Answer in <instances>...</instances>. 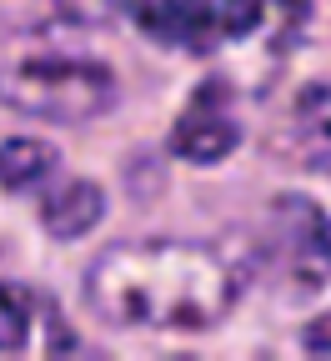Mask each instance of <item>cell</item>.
<instances>
[{
    "mask_svg": "<svg viewBox=\"0 0 331 361\" xmlns=\"http://www.w3.org/2000/svg\"><path fill=\"white\" fill-rule=\"evenodd\" d=\"M246 271L206 241H116L85 271V301L111 326L206 331L236 306Z\"/></svg>",
    "mask_w": 331,
    "mask_h": 361,
    "instance_id": "obj_1",
    "label": "cell"
},
{
    "mask_svg": "<svg viewBox=\"0 0 331 361\" xmlns=\"http://www.w3.org/2000/svg\"><path fill=\"white\" fill-rule=\"evenodd\" d=\"M0 106L35 121L80 126L116 106V75L80 56H20L0 66Z\"/></svg>",
    "mask_w": 331,
    "mask_h": 361,
    "instance_id": "obj_2",
    "label": "cell"
},
{
    "mask_svg": "<svg viewBox=\"0 0 331 361\" xmlns=\"http://www.w3.org/2000/svg\"><path fill=\"white\" fill-rule=\"evenodd\" d=\"M271 256L291 291L311 296L331 281V221L311 196H276L271 201Z\"/></svg>",
    "mask_w": 331,
    "mask_h": 361,
    "instance_id": "obj_3",
    "label": "cell"
},
{
    "mask_svg": "<svg viewBox=\"0 0 331 361\" xmlns=\"http://www.w3.org/2000/svg\"><path fill=\"white\" fill-rule=\"evenodd\" d=\"M101 216H106V191L96 186V180H85V176L61 180V186L45 196V206H40V226H45L56 241H80V236H90V231L101 226Z\"/></svg>",
    "mask_w": 331,
    "mask_h": 361,
    "instance_id": "obj_4",
    "label": "cell"
},
{
    "mask_svg": "<svg viewBox=\"0 0 331 361\" xmlns=\"http://www.w3.org/2000/svg\"><path fill=\"white\" fill-rule=\"evenodd\" d=\"M236 146H241L236 121L221 116V111H201V106H191V111L176 121V130H171V151H176L181 161H191V166H216V161H226Z\"/></svg>",
    "mask_w": 331,
    "mask_h": 361,
    "instance_id": "obj_5",
    "label": "cell"
},
{
    "mask_svg": "<svg viewBox=\"0 0 331 361\" xmlns=\"http://www.w3.org/2000/svg\"><path fill=\"white\" fill-rule=\"evenodd\" d=\"M51 171H61V151L35 135H11L0 141V191H30Z\"/></svg>",
    "mask_w": 331,
    "mask_h": 361,
    "instance_id": "obj_6",
    "label": "cell"
},
{
    "mask_svg": "<svg viewBox=\"0 0 331 361\" xmlns=\"http://www.w3.org/2000/svg\"><path fill=\"white\" fill-rule=\"evenodd\" d=\"M151 20H166L161 35L166 40H181V45H196V51H206L211 35H216V25H221L211 0H166Z\"/></svg>",
    "mask_w": 331,
    "mask_h": 361,
    "instance_id": "obj_7",
    "label": "cell"
},
{
    "mask_svg": "<svg viewBox=\"0 0 331 361\" xmlns=\"http://www.w3.org/2000/svg\"><path fill=\"white\" fill-rule=\"evenodd\" d=\"M30 331V291L20 281H0V351H20Z\"/></svg>",
    "mask_w": 331,
    "mask_h": 361,
    "instance_id": "obj_8",
    "label": "cell"
},
{
    "mask_svg": "<svg viewBox=\"0 0 331 361\" xmlns=\"http://www.w3.org/2000/svg\"><path fill=\"white\" fill-rule=\"evenodd\" d=\"M296 121H301L306 135L331 141V85H326V80L301 85V96H296Z\"/></svg>",
    "mask_w": 331,
    "mask_h": 361,
    "instance_id": "obj_9",
    "label": "cell"
},
{
    "mask_svg": "<svg viewBox=\"0 0 331 361\" xmlns=\"http://www.w3.org/2000/svg\"><path fill=\"white\" fill-rule=\"evenodd\" d=\"M261 11H266V0H226L216 20H221V30H226V35L241 40V35H251V30L261 25Z\"/></svg>",
    "mask_w": 331,
    "mask_h": 361,
    "instance_id": "obj_10",
    "label": "cell"
},
{
    "mask_svg": "<svg viewBox=\"0 0 331 361\" xmlns=\"http://www.w3.org/2000/svg\"><path fill=\"white\" fill-rule=\"evenodd\" d=\"M301 346H306L311 356H331V316H321V322H311V326L301 331Z\"/></svg>",
    "mask_w": 331,
    "mask_h": 361,
    "instance_id": "obj_11",
    "label": "cell"
},
{
    "mask_svg": "<svg viewBox=\"0 0 331 361\" xmlns=\"http://www.w3.org/2000/svg\"><path fill=\"white\" fill-rule=\"evenodd\" d=\"M276 6H281V11H287L291 20H301V16L311 11V0H276Z\"/></svg>",
    "mask_w": 331,
    "mask_h": 361,
    "instance_id": "obj_12",
    "label": "cell"
}]
</instances>
